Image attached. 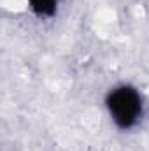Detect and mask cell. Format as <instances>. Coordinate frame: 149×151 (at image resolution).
Wrapping results in <instances>:
<instances>
[{"label": "cell", "instance_id": "cell-1", "mask_svg": "<svg viewBox=\"0 0 149 151\" xmlns=\"http://www.w3.org/2000/svg\"><path fill=\"white\" fill-rule=\"evenodd\" d=\"M105 106L111 119L123 130L135 127L144 113V100L130 84H119L107 93Z\"/></svg>", "mask_w": 149, "mask_h": 151}, {"label": "cell", "instance_id": "cell-2", "mask_svg": "<svg viewBox=\"0 0 149 151\" xmlns=\"http://www.w3.org/2000/svg\"><path fill=\"white\" fill-rule=\"evenodd\" d=\"M28 4L37 16H53L56 12L58 0H28Z\"/></svg>", "mask_w": 149, "mask_h": 151}]
</instances>
